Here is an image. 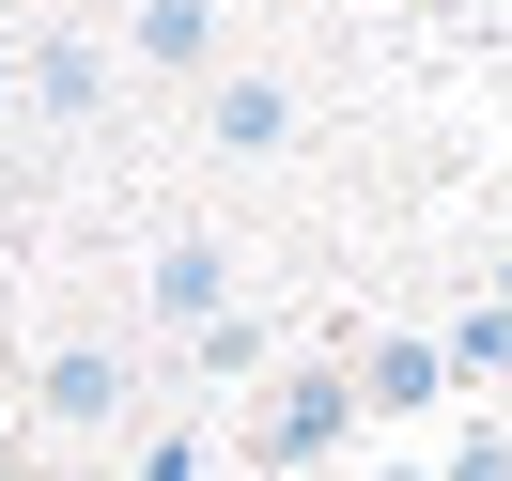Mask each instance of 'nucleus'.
Here are the masks:
<instances>
[{
  "label": "nucleus",
  "instance_id": "1",
  "mask_svg": "<svg viewBox=\"0 0 512 481\" xmlns=\"http://www.w3.org/2000/svg\"><path fill=\"white\" fill-rule=\"evenodd\" d=\"M280 125H295L280 78H233V94H218V156H280Z\"/></svg>",
  "mask_w": 512,
  "mask_h": 481
},
{
  "label": "nucleus",
  "instance_id": "2",
  "mask_svg": "<svg viewBox=\"0 0 512 481\" xmlns=\"http://www.w3.org/2000/svg\"><path fill=\"white\" fill-rule=\"evenodd\" d=\"M202 47H218L202 0H140V63H202Z\"/></svg>",
  "mask_w": 512,
  "mask_h": 481
},
{
  "label": "nucleus",
  "instance_id": "3",
  "mask_svg": "<svg viewBox=\"0 0 512 481\" xmlns=\"http://www.w3.org/2000/svg\"><path fill=\"white\" fill-rule=\"evenodd\" d=\"M47 404H63V419H109V404H125V357H47Z\"/></svg>",
  "mask_w": 512,
  "mask_h": 481
},
{
  "label": "nucleus",
  "instance_id": "4",
  "mask_svg": "<svg viewBox=\"0 0 512 481\" xmlns=\"http://www.w3.org/2000/svg\"><path fill=\"white\" fill-rule=\"evenodd\" d=\"M326 419H342V388H326V373H295V388H280V419H264V435H280V450H311Z\"/></svg>",
  "mask_w": 512,
  "mask_h": 481
},
{
  "label": "nucleus",
  "instance_id": "5",
  "mask_svg": "<svg viewBox=\"0 0 512 481\" xmlns=\"http://www.w3.org/2000/svg\"><path fill=\"white\" fill-rule=\"evenodd\" d=\"M156 295H171V311L202 326V311H218V249H171V264H156Z\"/></svg>",
  "mask_w": 512,
  "mask_h": 481
}]
</instances>
